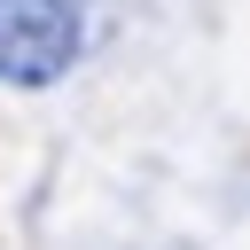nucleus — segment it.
<instances>
[{"label": "nucleus", "mask_w": 250, "mask_h": 250, "mask_svg": "<svg viewBox=\"0 0 250 250\" xmlns=\"http://www.w3.org/2000/svg\"><path fill=\"white\" fill-rule=\"evenodd\" d=\"M78 47H86L78 0H0V86L39 94V86L70 78Z\"/></svg>", "instance_id": "nucleus-1"}]
</instances>
